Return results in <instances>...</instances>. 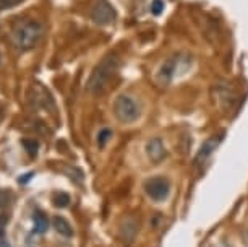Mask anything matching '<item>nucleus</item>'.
<instances>
[{
    "instance_id": "f257e3e1",
    "label": "nucleus",
    "mask_w": 248,
    "mask_h": 247,
    "mask_svg": "<svg viewBox=\"0 0 248 247\" xmlns=\"http://www.w3.org/2000/svg\"><path fill=\"white\" fill-rule=\"evenodd\" d=\"M117 70H119V59L112 54L104 57L93 70L86 85L88 91L91 95H102L107 90V86H109L110 80L115 77Z\"/></svg>"
},
{
    "instance_id": "f03ea898",
    "label": "nucleus",
    "mask_w": 248,
    "mask_h": 247,
    "mask_svg": "<svg viewBox=\"0 0 248 247\" xmlns=\"http://www.w3.org/2000/svg\"><path fill=\"white\" fill-rule=\"evenodd\" d=\"M44 34V26L36 20L20 21L13 30V44L21 50H30L36 48Z\"/></svg>"
},
{
    "instance_id": "7ed1b4c3",
    "label": "nucleus",
    "mask_w": 248,
    "mask_h": 247,
    "mask_svg": "<svg viewBox=\"0 0 248 247\" xmlns=\"http://www.w3.org/2000/svg\"><path fill=\"white\" fill-rule=\"evenodd\" d=\"M114 115L122 124H133L141 115L140 102L130 95H119L114 101Z\"/></svg>"
},
{
    "instance_id": "20e7f679",
    "label": "nucleus",
    "mask_w": 248,
    "mask_h": 247,
    "mask_svg": "<svg viewBox=\"0 0 248 247\" xmlns=\"http://www.w3.org/2000/svg\"><path fill=\"white\" fill-rule=\"evenodd\" d=\"M143 189L153 202H164L170 194V181L166 176H153L144 181Z\"/></svg>"
},
{
    "instance_id": "39448f33",
    "label": "nucleus",
    "mask_w": 248,
    "mask_h": 247,
    "mask_svg": "<svg viewBox=\"0 0 248 247\" xmlns=\"http://www.w3.org/2000/svg\"><path fill=\"white\" fill-rule=\"evenodd\" d=\"M91 20L97 25H110L115 20V10L107 0H96L91 8Z\"/></svg>"
},
{
    "instance_id": "423d86ee",
    "label": "nucleus",
    "mask_w": 248,
    "mask_h": 247,
    "mask_svg": "<svg viewBox=\"0 0 248 247\" xmlns=\"http://www.w3.org/2000/svg\"><path fill=\"white\" fill-rule=\"evenodd\" d=\"M146 153H148V158L154 163V165H159V163L167 156L166 147H164L162 140L159 137H154L146 143Z\"/></svg>"
},
{
    "instance_id": "0eeeda50",
    "label": "nucleus",
    "mask_w": 248,
    "mask_h": 247,
    "mask_svg": "<svg viewBox=\"0 0 248 247\" xmlns=\"http://www.w3.org/2000/svg\"><path fill=\"white\" fill-rule=\"evenodd\" d=\"M222 138H224L222 135H214V137L206 140V142L203 143V147L200 148L198 155H196V163L201 165V163H204L206 160H208V158L213 155V151L217 148L219 143L222 142Z\"/></svg>"
},
{
    "instance_id": "6e6552de",
    "label": "nucleus",
    "mask_w": 248,
    "mask_h": 247,
    "mask_svg": "<svg viewBox=\"0 0 248 247\" xmlns=\"http://www.w3.org/2000/svg\"><path fill=\"white\" fill-rule=\"evenodd\" d=\"M177 65H179V55H172L162 64L161 70H159V80L162 83H169L174 78L177 72Z\"/></svg>"
},
{
    "instance_id": "1a4fd4ad",
    "label": "nucleus",
    "mask_w": 248,
    "mask_h": 247,
    "mask_svg": "<svg viewBox=\"0 0 248 247\" xmlns=\"http://www.w3.org/2000/svg\"><path fill=\"white\" fill-rule=\"evenodd\" d=\"M54 228H55V231H57L60 236H65V237H72L73 236L72 226H70V223L65 220L63 216H55L54 218Z\"/></svg>"
},
{
    "instance_id": "9d476101",
    "label": "nucleus",
    "mask_w": 248,
    "mask_h": 247,
    "mask_svg": "<svg viewBox=\"0 0 248 247\" xmlns=\"http://www.w3.org/2000/svg\"><path fill=\"white\" fill-rule=\"evenodd\" d=\"M32 221H34V231L37 234H44V232L49 230V220L44 213L36 212L34 215H32Z\"/></svg>"
},
{
    "instance_id": "9b49d317",
    "label": "nucleus",
    "mask_w": 248,
    "mask_h": 247,
    "mask_svg": "<svg viewBox=\"0 0 248 247\" xmlns=\"http://www.w3.org/2000/svg\"><path fill=\"white\" fill-rule=\"evenodd\" d=\"M52 202H54L55 207H59V208H65V207H68V203H70V197H68V194H65V192H59V194H55V195H54Z\"/></svg>"
},
{
    "instance_id": "f8f14e48",
    "label": "nucleus",
    "mask_w": 248,
    "mask_h": 247,
    "mask_svg": "<svg viewBox=\"0 0 248 247\" xmlns=\"http://www.w3.org/2000/svg\"><path fill=\"white\" fill-rule=\"evenodd\" d=\"M110 137H112V130L110 129H102V130H99V133H97V147L104 148L107 145V142L110 140Z\"/></svg>"
},
{
    "instance_id": "ddd939ff",
    "label": "nucleus",
    "mask_w": 248,
    "mask_h": 247,
    "mask_svg": "<svg viewBox=\"0 0 248 247\" xmlns=\"http://www.w3.org/2000/svg\"><path fill=\"white\" fill-rule=\"evenodd\" d=\"M23 147L26 148V151L30 153L31 156L37 155V148H39V145H37L36 140H23Z\"/></svg>"
},
{
    "instance_id": "4468645a",
    "label": "nucleus",
    "mask_w": 248,
    "mask_h": 247,
    "mask_svg": "<svg viewBox=\"0 0 248 247\" xmlns=\"http://www.w3.org/2000/svg\"><path fill=\"white\" fill-rule=\"evenodd\" d=\"M12 192H8V190L5 189H0V208L5 207V205H8L12 202Z\"/></svg>"
},
{
    "instance_id": "2eb2a0df",
    "label": "nucleus",
    "mask_w": 248,
    "mask_h": 247,
    "mask_svg": "<svg viewBox=\"0 0 248 247\" xmlns=\"http://www.w3.org/2000/svg\"><path fill=\"white\" fill-rule=\"evenodd\" d=\"M23 0H0V10H7V8H13L20 5Z\"/></svg>"
},
{
    "instance_id": "dca6fc26",
    "label": "nucleus",
    "mask_w": 248,
    "mask_h": 247,
    "mask_svg": "<svg viewBox=\"0 0 248 247\" xmlns=\"http://www.w3.org/2000/svg\"><path fill=\"white\" fill-rule=\"evenodd\" d=\"M164 10V2L162 0H154V2L151 3V12L154 13V15H161Z\"/></svg>"
},
{
    "instance_id": "f3484780",
    "label": "nucleus",
    "mask_w": 248,
    "mask_h": 247,
    "mask_svg": "<svg viewBox=\"0 0 248 247\" xmlns=\"http://www.w3.org/2000/svg\"><path fill=\"white\" fill-rule=\"evenodd\" d=\"M32 176H34V172H28V174H25V178H20V179H18V182H20V184H26L28 181H30V179L32 178Z\"/></svg>"
},
{
    "instance_id": "a211bd4d",
    "label": "nucleus",
    "mask_w": 248,
    "mask_h": 247,
    "mask_svg": "<svg viewBox=\"0 0 248 247\" xmlns=\"http://www.w3.org/2000/svg\"><path fill=\"white\" fill-rule=\"evenodd\" d=\"M7 225V216L5 215H0V234L3 232V228Z\"/></svg>"
},
{
    "instance_id": "6ab92c4d",
    "label": "nucleus",
    "mask_w": 248,
    "mask_h": 247,
    "mask_svg": "<svg viewBox=\"0 0 248 247\" xmlns=\"http://www.w3.org/2000/svg\"><path fill=\"white\" fill-rule=\"evenodd\" d=\"M0 247H10V244L5 242V241H0Z\"/></svg>"
}]
</instances>
